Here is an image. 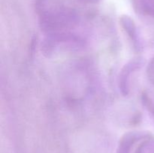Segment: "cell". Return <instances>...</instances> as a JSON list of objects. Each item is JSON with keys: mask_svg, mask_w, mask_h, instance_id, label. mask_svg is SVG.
Wrapping results in <instances>:
<instances>
[{"mask_svg": "<svg viewBox=\"0 0 154 153\" xmlns=\"http://www.w3.org/2000/svg\"><path fill=\"white\" fill-rule=\"evenodd\" d=\"M35 8L39 26L47 34L71 32L79 23L78 12L58 0H35Z\"/></svg>", "mask_w": 154, "mask_h": 153, "instance_id": "cell-1", "label": "cell"}, {"mask_svg": "<svg viewBox=\"0 0 154 153\" xmlns=\"http://www.w3.org/2000/svg\"><path fill=\"white\" fill-rule=\"evenodd\" d=\"M141 65V58H134L124 64L120 70L118 76V87L122 95L129 94L130 90L131 76Z\"/></svg>", "mask_w": 154, "mask_h": 153, "instance_id": "cell-2", "label": "cell"}, {"mask_svg": "<svg viewBox=\"0 0 154 153\" xmlns=\"http://www.w3.org/2000/svg\"><path fill=\"white\" fill-rule=\"evenodd\" d=\"M147 137L145 133L137 130L124 134L119 140L117 153H134L133 148L135 146Z\"/></svg>", "mask_w": 154, "mask_h": 153, "instance_id": "cell-3", "label": "cell"}, {"mask_svg": "<svg viewBox=\"0 0 154 153\" xmlns=\"http://www.w3.org/2000/svg\"><path fill=\"white\" fill-rule=\"evenodd\" d=\"M120 23L125 32L132 40L134 47L138 50H140L141 47V40L138 35V28L134 20L129 15L123 14L120 17Z\"/></svg>", "mask_w": 154, "mask_h": 153, "instance_id": "cell-4", "label": "cell"}, {"mask_svg": "<svg viewBox=\"0 0 154 153\" xmlns=\"http://www.w3.org/2000/svg\"><path fill=\"white\" fill-rule=\"evenodd\" d=\"M133 5L139 14L154 17V0H133Z\"/></svg>", "mask_w": 154, "mask_h": 153, "instance_id": "cell-5", "label": "cell"}, {"mask_svg": "<svg viewBox=\"0 0 154 153\" xmlns=\"http://www.w3.org/2000/svg\"><path fill=\"white\" fill-rule=\"evenodd\" d=\"M147 75L149 80L154 85V57L152 58L147 68Z\"/></svg>", "mask_w": 154, "mask_h": 153, "instance_id": "cell-6", "label": "cell"}, {"mask_svg": "<svg viewBox=\"0 0 154 153\" xmlns=\"http://www.w3.org/2000/svg\"><path fill=\"white\" fill-rule=\"evenodd\" d=\"M143 101L145 103L147 107L150 110V111H151L152 113L154 115V102L151 100V98L147 94H143Z\"/></svg>", "mask_w": 154, "mask_h": 153, "instance_id": "cell-7", "label": "cell"}, {"mask_svg": "<svg viewBox=\"0 0 154 153\" xmlns=\"http://www.w3.org/2000/svg\"><path fill=\"white\" fill-rule=\"evenodd\" d=\"M78 1H81L83 2L91 3V4H97V3L101 2L102 0H78Z\"/></svg>", "mask_w": 154, "mask_h": 153, "instance_id": "cell-8", "label": "cell"}]
</instances>
